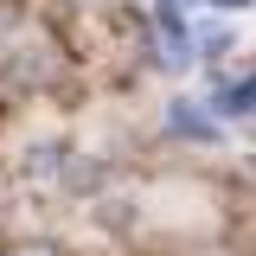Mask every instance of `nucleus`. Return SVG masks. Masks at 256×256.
<instances>
[{"label":"nucleus","mask_w":256,"mask_h":256,"mask_svg":"<svg viewBox=\"0 0 256 256\" xmlns=\"http://www.w3.org/2000/svg\"><path fill=\"white\" fill-rule=\"evenodd\" d=\"M13 256H58V250H45V244H32V250H13Z\"/></svg>","instance_id":"nucleus-1"}]
</instances>
